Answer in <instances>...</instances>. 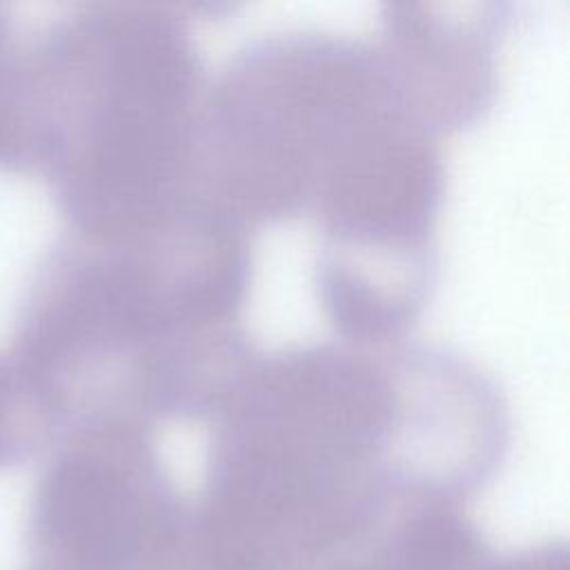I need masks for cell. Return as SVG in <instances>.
Masks as SVG:
<instances>
[{"instance_id": "6da1fadb", "label": "cell", "mask_w": 570, "mask_h": 570, "mask_svg": "<svg viewBox=\"0 0 570 570\" xmlns=\"http://www.w3.org/2000/svg\"><path fill=\"white\" fill-rule=\"evenodd\" d=\"M29 163V38L0 4V165Z\"/></svg>"}, {"instance_id": "7a4b0ae2", "label": "cell", "mask_w": 570, "mask_h": 570, "mask_svg": "<svg viewBox=\"0 0 570 570\" xmlns=\"http://www.w3.org/2000/svg\"><path fill=\"white\" fill-rule=\"evenodd\" d=\"M38 443L40 441L18 394L11 370L0 354V465L18 461Z\"/></svg>"}]
</instances>
